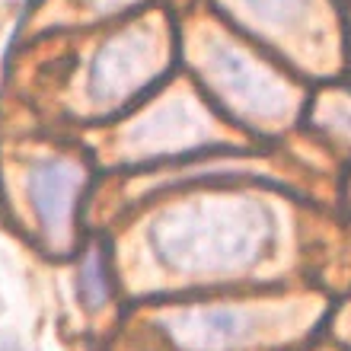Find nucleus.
<instances>
[{"instance_id":"1","label":"nucleus","mask_w":351,"mask_h":351,"mask_svg":"<svg viewBox=\"0 0 351 351\" xmlns=\"http://www.w3.org/2000/svg\"><path fill=\"white\" fill-rule=\"evenodd\" d=\"M275 214L252 195H202L150 221V250L182 278L240 275L271 250Z\"/></svg>"},{"instance_id":"2","label":"nucleus","mask_w":351,"mask_h":351,"mask_svg":"<svg viewBox=\"0 0 351 351\" xmlns=\"http://www.w3.org/2000/svg\"><path fill=\"white\" fill-rule=\"evenodd\" d=\"M204 80L250 125H281L294 115L297 93L278 71L265 67L246 48H237L223 38H208L198 55Z\"/></svg>"},{"instance_id":"3","label":"nucleus","mask_w":351,"mask_h":351,"mask_svg":"<svg viewBox=\"0 0 351 351\" xmlns=\"http://www.w3.org/2000/svg\"><path fill=\"white\" fill-rule=\"evenodd\" d=\"M163 61H167V38L160 26L138 23L121 29L99 48L93 61L86 99L99 112L119 109L160 74Z\"/></svg>"},{"instance_id":"4","label":"nucleus","mask_w":351,"mask_h":351,"mask_svg":"<svg viewBox=\"0 0 351 351\" xmlns=\"http://www.w3.org/2000/svg\"><path fill=\"white\" fill-rule=\"evenodd\" d=\"M163 332L182 351H240L285 332V316L271 306H189L160 316Z\"/></svg>"},{"instance_id":"5","label":"nucleus","mask_w":351,"mask_h":351,"mask_svg":"<svg viewBox=\"0 0 351 351\" xmlns=\"http://www.w3.org/2000/svg\"><path fill=\"white\" fill-rule=\"evenodd\" d=\"M86 169L71 157L42 160L29 169V202L38 217V230L45 237V246L55 256H64L74 246V217L77 198L84 192Z\"/></svg>"},{"instance_id":"6","label":"nucleus","mask_w":351,"mask_h":351,"mask_svg":"<svg viewBox=\"0 0 351 351\" xmlns=\"http://www.w3.org/2000/svg\"><path fill=\"white\" fill-rule=\"evenodd\" d=\"M214 141L217 134H214L208 109L189 93H176L131 128L128 154L131 157H169V154L204 147Z\"/></svg>"},{"instance_id":"7","label":"nucleus","mask_w":351,"mask_h":351,"mask_svg":"<svg viewBox=\"0 0 351 351\" xmlns=\"http://www.w3.org/2000/svg\"><path fill=\"white\" fill-rule=\"evenodd\" d=\"M230 3L246 26L278 38L300 32V26L313 13V0H230Z\"/></svg>"},{"instance_id":"8","label":"nucleus","mask_w":351,"mask_h":351,"mask_svg":"<svg viewBox=\"0 0 351 351\" xmlns=\"http://www.w3.org/2000/svg\"><path fill=\"white\" fill-rule=\"evenodd\" d=\"M77 291H80L90 310H99V306L109 304V268H106V256H102L99 246L86 250L84 262H80V275H77Z\"/></svg>"},{"instance_id":"9","label":"nucleus","mask_w":351,"mask_h":351,"mask_svg":"<svg viewBox=\"0 0 351 351\" xmlns=\"http://www.w3.org/2000/svg\"><path fill=\"white\" fill-rule=\"evenodd\" d=\"M319 125L339 131V134H351V102L345 96H335V102H323Z\"/></svg>"},{"instance_id":"10","label":"nucleus","mask_w":351,"mask_h":351,"mask_svg":"<svg viewBox=\"0 0 351 351\" xmlns=\"http://www.w3.org/2000/svg\"><path fill=\"white\" fill-rule=\"evenodd\" d=\"M93 3H96L99 10H119V7H125L128 0H93Z\"/></svg>"},{"instance_id":"11","label":"nucleus","mask_w":351,"mask_h":351,"mask_svg":"<svg viewBox=\"0 0 351 351\" xmlns=\"http://www.w3.org/2000/svg\"><path fill=\"white\" fill-rule=\"evenodd\" d=\"M0 351H23V348H19V345H13V342H3V345H0Z\"/></svg>"}]
</instances>
